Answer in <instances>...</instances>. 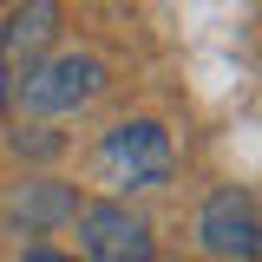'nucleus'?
<instances>
[{"label": "nucleus", "instance_id": "nucleus-9", "mask_svg": "<svg viewBox=\"0 0 262 262\" xmlns=\"http://www.w3.org/2000/svg\"><path fill=\"white\" fill-rule=\"evenodd\" d=\"M7 105H13V79L0 72V118H7Z\"/></svg>", "mask_w": 262, "mask_h": 262}, {"label": "nucleus", "instance_id": "nucleus-6", "mask_svg": "<svg viewBox=\"0 0 262 262\" xmlns=\"http://www.w3.org/2000/svg\"><path fill=\"white\" fill-rule=\"evenodd\" d=\"M20 223H33V229H53L59 216H79V196L72 190H59V184H27V190L7 203Z\"/></svg>", "mask_w": 262, "mask_h": 262}, {"label": "nucleus", "instance_id": "nucleus-10", "mask_svg": "<svg viewBox=\"0 0 262 262\" xmlns=\"http://www.w3.org/2000/svg\"><path fill=\"white\" fill-rule=\"evenodd\" d=\"M256 262H262V249H256Z\"/></svg>", "mask_w": 262, "mask_h": 262}, {"label": "nucleus", "instance_id": "nucleus-7", "mask_svg": "<svg viewBox=\"0 0 262 262\" xmlns=\"http://www.w3.org/2000/svg\"><path fill=\"white\" fill-rule=\"evenodd\" d=\"M13 151H20V158H53V151H59V138H53V131H20V138H13Z\"/></svg>", "mask_w": 262, "mask_h": 262}, {"label": "nucleus", "instance_id": "nucleus-1", "mask_svg": "<svg viewBox=\"0 0 262 262\" xmlns=\"http://www.w3.org/2000/svg\"><path fill=\"white\" fill-rule=\"evenodd\" d=\"M170 164H177V144H170V131L158 118H125V125H112L98 138L92 151V177L118 196H138V190H158L164 177H170Z\"/></svg>", "mask_w": 262, "mask_h": 262}, {"label": "nucleus", "instance_id": "nucleus-5", "mask_svg": "<svg viewBox=\"0 0 262 262\" xmlns=\"http://www.w3.org/2000/svg\"><path fill=\"white\" fill-rule=\"evenodd\" d=\"M59 20H66L59 0H20V7L0 20V72H7V79H27L39 59H53Z\"/></svg>", "mask_w": 262, "mask_h": 262}, {"label": "nucleus", "instance_id": "nucleus-2", "mask_svg": "<svg viewBox=\"0 0 262 262\" xmlns=\"http://www.w3.org/2000/svg\"><path fill=\"white\" fill-rule=\"evenodd\" d=\"M112 85V66L98 59V53H53V59H39L13 85V98L27 105V118H72V112H85L98 92Z\"/></svg>", "mask_w": 262, "mask_h": 262}, {"label": "nucleus", "instance_id": "nucleus-8", "mask_svg": "<svg viewBox=\"0 0 262 262\" xmlns=\"http://www.w3.org/2000/svg\"><path fill=\"white\" fill-rule=\"evenodd\" d=\"M20 262H79V256H66V249H27Z\"/></svg>", "mask_w": 262, "mask_h": 262}, {"label": "nucleus", "instance_id": "nucleus-3", "mask_svg": "<svg viewBox=\"0 0 262 262\" xmlns=\"http://www.w3.org/2000/svg\"><path fill=\"white\" fill-rule=\"evenodd\" d=\"M72 223H79V256L85 262H151L158 256V236L131 203L98 196V203H79Z\"/></svg>", "mask_w": 262, "mask_h": 262}, {"label": "nucleus", "instance_id": "nucleus-4", "mask_svg": "<svg viewBox=\"0 0 262 262\" xmlns=\"http://www.w3.org/2000/svg\"><path fill=\"white\" fill-rule=\"evenodd\" d=\"M196 236H203V249L216 262H256L262 249V210L249 190H216L210 203H203V216H196Z\"/></svg>", "mask_w": 262, "mask_h": 262}]
</instances>
